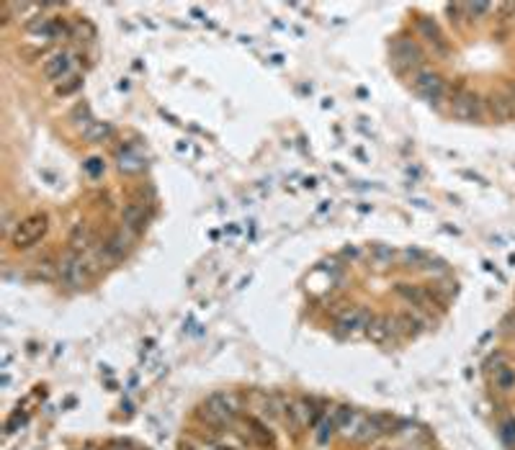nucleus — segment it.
<instances>
[{"label": "nucleus", "instance_id": "nucleus-1", "mask_svg": "<svg viewBox=\"0 0 515 450\" xmlns=\"http://www.w3.org/2000/svg\"><path fill=\"white\" fill-rule=\"evenodd\" d=\"M423 62H425V52L415 39L400 36V39L392 42V67H395V72H400V75L412 72L415 75L417 70H423Z\"/></svg>", "mask_w": 515, "mask_h": 450}, {"label": "nucleus", "instance_id": "nucleus-2", "mask_svg": "<svg viewBox=\"0 0 515 450\" xmlns=\"http://www.w3.org/2000/svg\"><path fill=\"white\" fill-rule=\"evenodd\" d=\"M322 412H319V401L312 399V396H299L294 401H286V412H283V422L289 425L294 432L310 427V425H317L322 420Z\"/></svg>", "mask_w": 515, "mask_h": 450}, {"label": "nucleus", "instance_id": "nucleus-3", "mask_svg": "<svg viewBox=\"0 0 515 450\" xmlns=\"http://www.w3.org/2000/svg\"><path fill=\"white\" fill-rule=\"evenodd\" d=\"M44 232H47V217H44V214H31L28 219H23V221H18V224L13 226V232H11V245H13L16 250H26V247L34 245Z\"/></svg>", "mask_w": 515, "mask_h": 450}, {"label": "nucleus", "instance_id": "nucleus-4", "mask_svg": "<svg viewBox=\"0 0 515 450\" xmlns=\"http://www.w3.org/2000/svg\"><path fill=\"white\" fill-rule=\"evenodd\" d=\"M451 116L456 121H482L485 119V100L472 91H461L451 98Z\"/></svg>", "mask_w": 515, "mask_h": 450}, {"label": "nucleus", "instance_id": "nucleus-5", "mask_svg": "<svg viewBox=\"0 0 515 450\" xmlns=\"http://www.w3.org/2000/svg\"><path fill=\"white\" fill-rule=\"evenodd\" d=\"M412 88H415V93L420 98L431 100V103H438L446 93V83L441 80V75H436L431 70H417L412 75Z\"/></svg>", "mask_w": 515, "mask_h": 450}, {"label": "nucleus", "instance_id": "nucleus-6", "mask_svg": "<svg viewBox=\"0 0 515 450\" xmlns=\"http://www.w3.org/2000/svg\"><path fill=\"white\" fill-rule=\"evenodd\" d=\"M57 275L62 278L64 286L70 289H80L85 283V265H83V255L78 253H67L62 260L57 262Z\"/></svg>", "mask_w": 515, "mask_h": 450}, {"label": "nucleus", "instance_id": "nucleus-7", "mask_svg": "<svg viewBox=\"0 0 515 450\" xmlns=\"http://www.w3.org/2000/svg\"><path fill=\"white\" fill-rule=\"evenodd\" d=\"M206 404L219 415V420L225 422V427H232L234 420H237V412H240V399L232 394V391H217L206 399Z\"/></svg>", "mask_w": 515, "mask_h": 450}, {"label": "nucleus", "instance_id": "nucleus-8", "mask_svg": "<svg viewBox=\"0 0 515 450\" xmlns=\"http://www.w3.org/2000/svg\"><path fill=\"white\" fill-rule=\"evenodd\" d=\"M415 26H417V31H420V36H423L425 42L433 47V52H436V54H441V57L448 54V39H446L443 31H441V26H438L433 18H428V16H420Z\"/></svg>", "mask_w": 515, "mask_h": 450}, {"label": "nucleus", "instance_id": "nucleus-9", "mask_svg": "<svg viewBox=\"0 0 515 450\" xmlns=\"http://www.w3.org/2000/svg\"><path fill=\"white\" fill-rule=\"evenodd\" d=\"M72 70H75V59H72L70 52H57L44 62V75L50 80L70 78V75H75Z\"/></svg>", "mask_w": 515, "mask_h": 450}, {"label": "nucleus", "instance_id": "nucleus-10", "mask_svg": "<svg viewBox=\"0 0 515 450\" xmlns=\"http://www.w3.org/2000/svg\"><path fill=\"white\" fill-rule=\"evenodd\" d=\"M247 435L261 450H276V435L268 427V422H263L258 417H247Z\"/></svg>", "mask_w": 515, "mask_h": 450}, {"label": "nucleus", "instance_id": "nucleus-11", "mask_svg": "<svg viewBox=\"0 0 515 450\" xmlns=\"http://www.w3.org/2000/svg\"><path fill=\"white\" fill-rule=\"evenodd\" d=\"M485 116L494 121H510L515 119V103L510 96H489L485 98Z\"/></svg>", "mask_w": 515, "mask_h": 450}, {"label": "nucleus", "instance_id": "nucleus-12", "mask_svg": "<svg viewBox=\"0 0 515 450\" xmlns=\"http://www.w3.org/2000/svg\"><path fill=\"white\" fill-rule=\"evenodd\" d=\"M127 250H129V234H124V232H113L111 237L103 239V245L98 247L101 258L108 262L121 260V258L127 255Z\"/></svg>", "mask_w": 515, "mask_h": 450}, {"label": "nucleus", "instance_id": "nucleus-13", "mask_svg": "<svg viewBox=\"0 0 515 450\" xmlns=\"http://www.w3.org/2000/svg\"><path fill=\"white\" fill-rule=\"evenodd\" d=\"M397 294L402 296V299L407 304L417 306V309H431V306H436V304H433L431 291L423 289V286H409V283H400V286H397Z\"/></svg>", "mask_w": 515, "mask_h": 450}, {"label": "nucleus", "instance_id": "nucleus-14", "mask_svg": "<svg viewBox=\"0 0 515 450\" xmlns=\"http://www.w3.org/2000/svg\"><path fill=\"white\" fill-rule=\"evenodd\" d=\"M368 322H371L368 309H363V306H353V309H348L346 314L340 317L338 327L343 332H356V330H366Z\"/></svg>", "mask_w": 515, "mask_h": 450}, {"label": "nucleus", "instance_id": "nucleus-15", "mask_svg": "<svg viewBox=\"0 0 515 450\" xmlns=\"http://www.w3.org/2000/svg\"><path fill=\"white\" fill-rule=\"evenodd\" d=\"M121 221H124V226H127L129 232L140 234L142 229H145V224H147L145 206L142 204H124V209H121Z\"/></svg>", "mask_w": 515, "mask_h": 450}, {"label": "nucleus", "instance_id": "nucleus-16", "mask_svg": "<svg viewBox=\"0 0 515 450\" xmlns=\"http://www.w3.org/2000/svg\"><path fill=\"white\" fill-rule=\"evenodd\" d=\"M119 170L121 173H127V175H137V173L145 170V160H142L132 147H124L119 152Z\"/></svg>", "mask_w": 515, "mask_h": 450}, {"label": "nucleus", "instance_id": "nucleus-17", "mask_svg": "<svg viewBox=\"0 0 515 450\" xmlns=\"http://www.w3.org/2000/svg\"><path fill=\"white\" fill-rule=\"evenodd\" d=\"M366 335H368V340L376 342V345L387 342V340L392 338V330H389L387 317H371V322H368V327H366Z\"/></svg>", "mask_w": 515, "mask_h": 450}, {"label": "nucleus", "instance_id": "nucleus-18", "mask_svg": "<svg viewBox=\"0 0 515 450\" xmlns=\"http://www.w3.org/2000/svg\"><path fill=\"white\" fill-rule=\"evenodd\" d=\"M70 245H72V253H88L91 250V229L85 224H75V229H72L70 234Z\"/></svg>", "mask_w": 515, "mask_h": 450}, {"label": "nucleus", "instance_id": "nucleus-19", "mask_svg": "<svg viewBox=\"0 0 515 450\" xmlns=\"http://www.w3.org/2000/svg\"><path fill=\"white\" fill-rule=\"evenodd\" d=\"M335 429H338V425H335L332 415L322 417V420L317 422V429H315V443H317L319 448H325V445L330 443V437L335 435Z\"/></svg>", "mask_w": 515, "mask_h": 450}, {"label": "nucleus", "instance_id": "nucleus-20", "mask_svg": "<svg viewBox=\"0 0 515 450\" xmlns=\"http://www.w3.org/2000/svg\"><path fill=\"white\" fill-rule=\"evenodd\" d=\"M492 381H494V388H497V391L508 394V391L515 388V368H510V366L500 368V371L492 376Z\"/></svg>", "mask_w": 515, "mask_h": 450}, {"label": "nucleus", "instance_id": "nucleus-21", "mask_svg": "<svg viewBox=\"0 0 515 450\" xmlns=\"http://www.w3.org/2000/svg\"><path fill=\"white\" fill-rule=\"evenodd\" d=\"M70 121L75 124L78 129H83V134L88 132V129L96 124V119L91 116V108L85 106V103H78V106L72 108V113H70Z\"/></svg>", "mask_w": 515, "mask_h": 450}, {"label": "nucleus", "instance_id": "nucleus-22", "mask_svg": "<svg viewBox=\"0 0 515 450\" xmlns=\"http://www.w3.org/2000/svg\"><path fill=\"white\" fill-rule=\"evenodd\" d=\"M83 137L88 142H103V139H108V137H111V127H108V124H103V121H96V124H93V127L83 134Z\"/></svg>", "mask_w": 515, "mask_h": 450}, {"label": "nucleus", "instance_id": "nucleus-23", "mask_svg": "<svg viewBox=\"0 0 515 450\" xmlns=\"http://www.w3.org/2000/svg\"><path fill=\"white\" fill-rule=\"evenodd\" d=\"M83 88V75H70V78H64V83L57 85V93L60 96H72V93H78Z\"/></svg>", "mask_w": 515, "mask_h": 450}, {"label": "nucleus", "instance_id": "nucleus-24", "mask_svg": "<svg viewBox=\"0 0 515 450\" xmlns=\"http://www.w3.org/2000/svg\"><path fill=\"white\" fill-rule=\"evenodd\" d=\"M400 258H402L404 267H412V265H420V267H423V262L428 260V258H425V255L420 253V250H402V253H400Z\"/></svg>", "mask_w": 515, "mask_h": 450}, {"label": "nucleus", "instance_id": "nucleus-25", "mask_svg": "<svg viewBox=\"0 0 515 450\" xmlns=\"http://www.w3.org/2000/svg\"><path fill=\"white\" fill-rule=\"evenodd\" d=\"M505 366H510L508 363V355L505 352H494V355H489L487 358V363H485V368H487V373H497L500 368H505Z\"/></svg>", "mask_w": 515, "mask_h": 450}, {"label": "nucleus", "instance_id": "nucleus-26", "mask_svg": "<svg viewBox=\"0 0 515 450\" xmlns=\"http://www.w3.org/2000/svg\"><path fill=\"white\" fill-rule=\"evenodd\" d=\"M103 170H106V165H103L101 157H91V160L85 162V173H88L91 178H101L103 175Z\"/></svg>", "mask_w": 515, "mask_h": 450}, {"label": "nucleus", "instance_id": "nucleus-27", "mask_svg": "<svg viewBox=\"0 0 515 450\" xmlns=\"http://www.w3.org/2000/svg\"><path fill=\"white\" fill-rule=\"evenodd\" d=\"M502 440L510 445V448H515V420H510V422L502 425Z\"/></svg>", "mask_w": 515, "mask_h": 450}, {"label": "nucleus", "instance_id": "nucleus-28", "mask_svg": "<svg viewBox=\"0 0 515 450\" xmlns=\"http://www.w3.org/2000/svg\"><path fill=\"white\" fill-rule=\"evenodd\" d=\"M466 11L472 16H482V13H489L492 6H489V3H472V6H466Z\"/></svg>", "mask_w": 515, "mask_h": 450}, {"label": "nucleus", "instance_id": "nucleus-29", "mask_svg": "<svg viewBox=\"0 0 515 450\" xmlns=\"http://www.w3.org/2000/svg\"><path fill=\"white\" fill-rule=\"evenodd\" d=\"M106 450H132V443L129 440H111Z\"/></svg>", "mask_w": 515, "mask_h": 450}, {"label": "nucleus", "instance_id": "nucleus-30", "mask_svg": "<svg viewBox=\"0 0 515 450\" xmlns=\"http://www.w3.org/2000/svg\"><path fill=\"white\" fill-rule=\"evenodd\" d=\"M505 327H508L510 332H515V311H510L508 319H505Z\"/></svg>", "mask_w": 515, "mask_h": 450}, {"label": "nucleus", "instance_id": "nucleus-31", "mask_svg": "<svg viewBox=\"0 0 515 450\" xmlns=\"http://www.w3.org/2000/svg\"><path fill=\"white\" fill-rule=\"evenodd\" d=\"M178 450H196V448L191 443H186V440H181V443H178Z\"/></svg>", "mask_w": 515, "mask_h": 450}, {"label": "nucleus", "instance_id": "nucleus-32", "mask_svg": "<svg viewBox=\"0 0 515 450\" xmlns=\"http://www.w3.org/2000/svg\"><path fill=\"white\" fill-rule=\"evenodd\" d=\"M85 450H96V448H93V445H88V448H85Z\"/></svg>", "mask_w": 515, "mask_h": 450}, {"label": "nucleus", "instance_id": "nucleus-33", "mask_svg": "<svg viewBox=\"0 0 515 450\" xmlns=\"http://www.w3.org/2000/svg\"><path fill=\"white\" fill-rule=\"evenodd\" d=\"M376 450H384V448H376Z\"/></svg>", "mask_w": 515, "mask_h": 450}, {"label": "nucleus", "instance_id": "nucleus-34", "mask_svg": "<svg viewBox=\"0 0 515 450\" xmlns=\"http://www.w3.org/2000/svg\"><path fill=\"white\" fill-rule=\"evenodd\" d=\"M428 450H431V448H428Z\"/></svg>", "mask_w": 515, "mask_h": 450}]
</instances>
